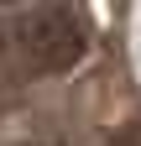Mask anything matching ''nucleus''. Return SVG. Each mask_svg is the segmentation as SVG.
Returning a JSON list of instances; mask_svg holds the SVG:
<instances>
[{
  "mask_svg": "<svg viewBox=\"0 0 141 146\" xmlns=\"http://www.w3.org/2000/svg\"><path fill=\"white\" fill-rule=\"evenodd\" d=\"M5 52L11 63L31 73V78H52V73H68L84 63L89 52V31L73 11L63 5H37V11H21L16 21L5 26Z\"/></svg>",
  "mask_w": 141,
  "mask_h": 146,
  "instance_id": "nucleus-1",
  "label": "nucleus"
},
{
  "mask_svg": "<svg viewBox=\"0 0 141 146\" xmlns=\"http://www.w3.org/2000/svg\"><path fill=\"white\" fill-rule=\"evenodd\" d=\"M0 5H31V0H0Z\"/></svg>",
  "mask_w": 141,
  "mask_h": 146,
  "instance_id": "nucleus-2",
  "label": "nucleus"
},
{
  "mask_svg": "<svg viewBox=\"0 0 141 146\" xmlns=\"http://www.w3.org/2000/svg\"><path fill=\"white\" fill-rule=\"evenodd\" d=\"M31 146H63V141H31Z\"/></svg>",
  "mask_w": 141,
  "mask_h": 146,
  "instance_id": "nucleus-3",
  "label": "nucleus"
}]
</instances>
